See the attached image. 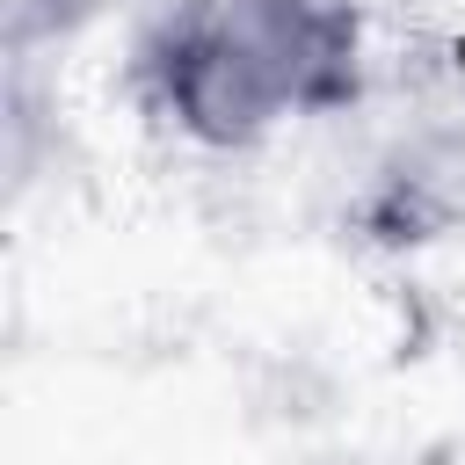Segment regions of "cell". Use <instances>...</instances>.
<instances>
[{
  "label": "cell",
  "mask_w": 465,
  "mask_h": 465,
  "mask_svg": "<svg viewBox=\"0 0 465 465\" xmlns=\"http://www.w3.org/2000/svg\"><path fill=\"white\" fill-rule=\"evenodd\" d=\"M349 240L378 254L465 247V80L429 94L363 167L341 203Z\"/></svg>",
  "instance_id": "obj_2"
},
{
  "label": "cell",
  "mask_w": 465,
  "mask_h": 465,
  "mask_svg": "<svg viewBox=\"0 0 465 465\" xmlns=\"http://www.w3.org/2000/svg\"><path fill=\"white\" fill-rule=\"evenodd\" d=\"M371 73L363 0H153L131 36L138 109L196 153H262L291 124L349 116Z\"/></svg>",
  "instance_id": "obj_1"
}]
</instances>
